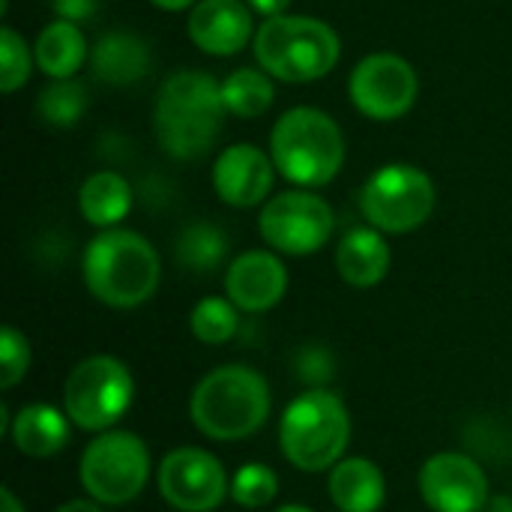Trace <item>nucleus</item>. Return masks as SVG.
<instances>
[{
	"label": "nucleus",
	"mask_w": 512,
	"mask_h": 512,
	"mask_svg": "<svg viewBox=\"0 0 512 512\" xmlns=\"http://www.w3.org/2000/svg\"><path fill=\"white\" fill-rule=\"evenodd\" d=\"M225 114L222 84L207 72L180 69L162 81L156 96L153 126L159 147L180 162L201 159L213 150Z\"/></svg>",
	"instance_id": "nucleus-1"
},
{
	"label": "nucleus",
	"mask_w": 512,
	"mask_h": 512,
	"mask_svg": "<svg viewBox=\"0 0 512 512\" xmlns=\"http://www.w3.org/2000/svg\"><path fill=\"white\" fill-rule=\"evenodd\" d=\"M87 291L111 309H135L147 303L162 279V261L150 240L126 228L96 234L84 249Z\"/></svg>",
	"instance_id": "nucleus-2"
},
{
	"label": "nucleus",
	"mask_w": 512,
	"mask_h": 512,
	"mask_svg": "<svg viewBox=\"0 0 512 512\" xmlns=\"http://www.w3.org/2000/svg\"><path fill=\"white\" fill-rule=\"evenodd\" d=\"M276 171L300 189L327 186L345 165V135L339 123L312 105L288 108L270 132Z\"/></svg>",
	"instance_id": "nucleus-3"
},
{
	"label": "nucleus",
	"mask_w": 512,
	"mask_h": 512,
	"mask_svg": "<svg viewBox=\"0 0 512 512\" xmlns=\"http://www.w3.org/2000/svg\"><path fill=\"white\" fill-rule=\"evenodd\" d=\"M252 51L258 66L270 78L288 84H309L336 69L342 42L327 21L285 12L261 21L252 39Z\"/></svg>",
	"instance_id": "nucleus-4"
},
{
	"label": "nucleus",
	"mask_w": 512,
	"mask_h": 512,
	"mask_svg": "<svg viewBox=\"0 0 512 512\" xmlns=\"http://www.w3.org/2000/svg\"><path fill=\"white\" fill-rule=\"evenodd\" d=\"M189 417L213 441L249 438L270 417V387L249 366H219L192 390Z\"/></svg>",
	"instance_id": "nucleus-5"
},
{
	"label": "nucleus",
	"mask_w": 512,
	"mask_h": 512,
	"mask_svg": "<svg viewBox=\"0 0 512 512\" xmlns=\"http://www.w3.org/2000/svg\"><path fill=\"white\" fill-rule=\"evenodd\" d=\"M351 441V414L330 390L300 393L282 414L279 447L282 456L306 474L333 471Z\"/></svg>",
	"instance_id": "nucleus-6"
},
{
	"label": "nucleus",
	"mask_w": 512,
	"mask_h": 512,
	"mask_svg": "<svg viewBox=\"0 0 512 512\" xmlns=\"http://www.w3.org/2000/svg\"><path fill=\"white\" fill-rule=\"evenodd\" d=\"M135 381L117 357L93 354L81 360L63 384V411L84 432H108L132 405Z\"/></svg>",
	"instance_id": "nucleus-7"
},
{
	"label": "nucleus",
	"mask_w": 512,
	"mask_h": 512,
	"mask_svg": "<svg viewBox=\"0 0 512 512\" xmlns=\"http://www.w3.org/2000/svg\"><path fill=\"white\" fill-rule=\"evenodd\" d=\"M438 201L432 177L405 162L378 168L360 189V210L381 234H408L426 225Z\"/></svg>",
	"instance_id": "nucleus-8"
},
{
	"label": "nucleus",
	"mask_w": 512,
	"mask_h": 512,
	"mask_svg": "<svg viewBox=\"0 0 512 512\" xmlns=\"http://www.w3.org/2000/svg\"><path fill=\"white\" fill-rule=\"evenodd\" d=\"M81 486L96 504L120 507L135 501L150 477L147 444L126 429H108L87 444L81 465Z\"/></svg>",
	"instance_id": "nucleus-9"
},
{
	"label": "nucleus",
	"mask_w": 512,
	"mask_h": 512,
	"mask_svg": "<svg viewBox=\"0 0 512 512\" xmlns=\"http://www.w3.org/2000/svg\"><path fill=\"white\" fill-rule=\"evenodd\" d=\"M336 216L330 204L309 189H288L270 198L258 216V231L264 243L282 255H312L324 249L333 237Z\"/></svg>",
	"instance_id": "nucleus-10"
},
{
	"label": "nucleus",
	"mask_w": 512,
	"mask_h": 512,
	"mask_svg": "<svg viewBox=\"0 0 512 512\" xmlns=\"http://www.w3.org/2000/svg\"><path fill=\"white\" fill-rule=\"evenodd\" d=\"M420 93V78L414 66L390 51H375L363 57L351 78H348V96L360 114L378 123H390L405 117Z\"/></svg>",
	"instance_id": "nucleus-11"
},
{
	"label": "nucleus",
	"mask_w": 512,
	"mask_h": 512,
	"mask_svg": "<svg viewBox=\"0 0 512 512\" xmlns=\"http://www.w3.org/2000/svg\"><path fill=\"white\" fill-rule=\"evenodd\" d=\"M156 483L159 495L177 512H213L231 495V480L222 462L198 447L168 453L159 465Z\"/></svg>",
	"instance_id": "nucleus-12"
},
{
	"label": "nucleus",
	"mask_w": 512,
	"mask_h": 512,
	"mask_svg": "<svg viewBox=\"0 0 512 512\" xmlns=\"http://www.w3.org/2000/svg\"><path fill=\"white\" fill-rule=\"evenodd\" d=\"M420 495L435 512H480L489 501V477L465 453H438L420 468Z\"/></svg>",
	"instance_id": "nucleus-13"
},
{
	"label": "nucleus",
	"mask_w": 512,
	"mask_h": 512,
	"mask_svg": "<svg viewBox=\"0 0 512 512\" xmlns=\"http://www.w3.org/2000/svg\"><path fill=\"white\" fill-rule=\"evenodd\" d=\"M276 180L270 153L255 144H231L216 156L213 189L228 207H258Z\"/></svg>",
	"instance_id": "nucleus-14"
},
{
	"label": "nucleus",
	"mask_w": 512,
	"mask_h": 512,
	"mask_svg": "<svg viewBox=\"0 0 512 512\" xmlns=\"http://www.w3.org/2000/svg\"><path fill=\"white\" fill-rule=\"evenodd\" d=\"M288 291V270L279 255L252 249L243 252L228 264L225 273V297L249 315L270 312L273 306L282 303Z\"/></svg>",
	"instance_id": "nucleus-15"
},
{
	"label": "nucleus",
	"mask_w": 512,
	"mask_h": 512,
	"mask_svg": "<svg viewBox=\"0 0 512 512\" xmlns=\"http://www.w3.org/2000/svg\"><path fill=\"white\" fill-rule=\"evenodd\" d=\"M189 39L213 57H234L255 39V21L246 0H198L186 21Z\"/></svg>",
	"instance_id": "nucleus-16"
},
{
	"label": "nucleus",
	"mask_w": 512,
	"mask_h": 512,
	"mask_svg": "<svg viewBox=\"0 0 512 512\" xmlns=\"http://www.w3.org/2000/svg\"><path fill=\"white\" fill-rule=\"evenodd\" d=\"M90 69L102 84L111 87H132L153 69L150 45L129 33V30H111L105 33L93 51H90Z\"/></svg>",
	"instance_id": "nucleus-17"
},
{
	"label": "nucleus",
	"mask_w": 512,
	"mask_h": 512,
	"mask_svg": "<svg viewBox=\"0 0 512 512\" xmlns=\"http://www.w3.org/2000/svg\"><path fill=\"white\" fill-rule=\"evenodd\" d=\"M336 270L354 288H375L390 270V246L375 228H351L336 246Z\"/></svg>",
	"instance_id": "nucleus-18"
},
{
	"label": "nucleus",
	"mask_w": 512,
	"mask_h": 512,
	"mask_svg": "<svg viewBox=\"0 0 512 512\" xmlns=\"http://www.w3.org/2000/svg\"><path fill=\"white\" fill-rule=\"evenodd\" d=\"M330 501L342 512H378L387 498V480L372 459L351 456L330 471Z\"/></svg>",
	"instance_id": "nucleus-19"
},
{
	"label": "nucleus",
	"mask_w": 512,
	"mask_h": 512,
	"mask_svg": "<svg viewBox=\"0 0 512 512\" xmlns=\"http://www.w3.org/2000/svg\"><path fill=\"white\" fill-rule=\"evenodd\" d=\"M12 444L18 453L30 456V459H48L57 456L66 441H69V417L66 411L54 408V405H24L9 426Z\"/></svg>",
	"instance_id": "nucleus-20"
},
{
	"label": "nucleus",
	"mask_w": 512,
	"mask_h": 512,
	"mask_svg": "<svg viewBox=\"0 0 512 512\" xmlns=\"http://www.w3.org/2000/svg\"><path fill=\"white\" fill-rule=\"evenodd\" d=\"M33 57H36V66L51 81H63V78H75V72L90 60V51H87V39L81 27L57 18L39 30Z\"/></svg>",
	"instance_id": "nucleus-21"
},
{
	"label": "nucleus",
	"mask_w": 512,
	"mask_h": 512,
	"mask_svg": "<svg viewBox=\"0 0 512 512\" xmlns=\"http://www.w3.org/2000/svg\"><path fill=\"white\" fill-rule=\"evenodd\" d=\"M78 207H81V216L90 225L108 231V228L120 225L129 216V210H132V186L117 171H96L81 183Z\"/></svg>",
	"instance_id": "nucleus-22"
},
{
	"label": "nucleus",
	"mask_w": 512,
	"mask_h": 512,
	"mask_svg": "<svg viewBox=\"0 0 512 512\" xmlns=\"http://www.w3.org/2000/svg\"><path fill=\"white\" fill-rule=\"evenodd\" d=\"M273 78L264 69H234L225 81H222V99H225V111L240 117V120H255L264 111H270L273 105Z\"/></svg>",
	"instance_id": "nucleus-23"
},
{
	"label": "nucleus",
	"mask_w": 512,
	"mask_h": 512,
	"mask_svg": "<svg viewBox=\"0 0 512 512\" xmlns=\"http://www.w3.org/2000/svg\"><path fill=\"white\" fill-rule=\"evenodd\" d=\"M177 264L192 273H213L228 258V237L219 225L192 222L180 231L174 243Z\"/></svg>",
	"instance_id": "nucleus-24"
},
{
	"label": "nucleus",
	"mask_w": 512,
	"mask_h": 512,
	"mask_svg": "<svg viewBox=\"0 0 512 512\" xmlns=\"http://www.w3.org/2000/svg\"><path fill=\"white\" fill-rule=\"evenodd\" d=\"M84 111H87V87L78 78L51 81L36 96V114L57 129L75 126L84 117Z\"/></svg>",
	"instance_id": "nucleus-25"
},
{
	"label": "nucleus",
	"mask_w": 512,
	"mask_h": 512,
	"mask_svg": "<svg viewBox=\"0 0 512 512\" xmlns=\"http://www.w3.org/2000/svg\"><path fill=\"white\" fill-rule=\"evenodd\" d=\"M237 312L240 309L228 297H204L189 315V330L201 345H225L237 336Z\"/></svg>",
	"instance_id": "nucleus-26"
},
{
	"label": "nucleus",
	"mask_w": 512,
	"mask_h": 512,
	"mask_svg": "<svg viewBox=\"0 0 512 512\" xmlns=\"http://www.w3.org/2000/svg\"><path fill=\"white\" fill-rule=\"evenodd\" d=\"M276 495H279V477L273 468L261 462H249L231 477V501L240 504L243 510H261L273 504Z\"/></svg>",
	"instance_id": "nucleus-27"
},
{
	"label": "nucleus",
	"mask_w": 512,
	"mask_h": 512,
	"mask_svg": "<svg viewBox=\"0 0 512 512\" xmlns=\"http://www.w3.org/2000/svg\"><path fill=\"white\" fill-rule=\"evenodd\" d=\"M33 63H36V57H33L30 45L24 42V36L15 33L12 27H3L0 30V87H3V93H15L18 87H24Z\"/></svg>",
	"instance_id": "nucleus-28"
},
{
	"label": "nucleus",
	"mask_w": 512,
	"mask_h": 512,
	"mask_svg": "<svg viewBox=\"0 0 512 512\" xmlns=\"http://www.w3.org/2000/svg\"><path fill=\"white\" fill-rule=\"evenodd\" d=\"M30 369V342L15 327L0 330V387L12 390Z\"/></svg>",
	"instance_id": "nucleus-29"
},
{
	"label": "nucleus",
	"mask_w": 512,
	"mask_h": 512,
	"mask_svg": "<svg viewBox=\"0 0 512 512\" xmlns=\"http://www.w3.org/2000/svg\"><path fill=\"white\" fill-rule=\"evenodd\" d=\"M51 9L57 12L60 21H87L96 9H99V0H51Z\"/></svg>",
	"instance_id": "nucleus-30"
},
{
	"label": "nucleus",
	"mask_w": 512,
	"mask_h": 512,
	"mask_svg": "<svg viewBox=\"0 0 512 512\" xmlns=\"http://www.w3.org/2000/svg\"><path fill=\"white\" fill-rule=\"evenodd\" d=\"M246 6L264 18H276V15H285V9L291 6V0H246Z\"/></svg>",
	"instance_id": "nucleus-31"
},
{
	"label": "nucleus",
	"mask_w": 512,
	"mask_h": 512,
	"mask_svg": "<svg viewBox=\"0 0 512 512\" xmlns=\"http://www.w3.org/2000/svg\"><path fill=\"white\" fill-rule=\"evenodd\" d=\"M54 512H102V510H99V504H96V501H66V504H60Z\"/></svg>",
	"instance_id": "nucleus-32"
},
{
	"label": "nucleus",
	"mask_w": 512,
	"mask_h": 512,
	"mask_svg": "<svg viewBox=\"0 0 512 512\" xmlns=\"http://www.w3.org/2000/svg\"><path fill=\"white\" fill-rule=\"evenodd\" d=\"M150 3L165 9V12H183V9H192L198 0H150Z\"/></svg>",
	"instance_id": "nucleus-33"
},
{
	"label": "nucleus",
	"mask_w": 512,
	"mask_h": 512,
	"mask_svg": "<svg viewBox=\"0 0 512 512\" xmlns=\"http://www.w3.org/2000/svg\"><path fill=\"white\" fill-rule=\"evenodd\" d=\"M0 507H3V512H24L21 501L12 495V489H0Z\"/></svg>",
	"instance_id": "nucleus-34"
},
{
	"label": "nucleus",
	"mask_w": 512,
	"mask_h": 512,
	"mask_svg": "<svg viewBox=\"0 0 512 512\" xmlns=\"http://www.w3.org/2000/svg\"><path fill=\"white\" fill-rule=\"evenodd\" d=\"M276 512H312L309 507H303V504H285V507H279Z\"/></svg>",
	"instance_id": "nucleus-35"
}]
</instances>
